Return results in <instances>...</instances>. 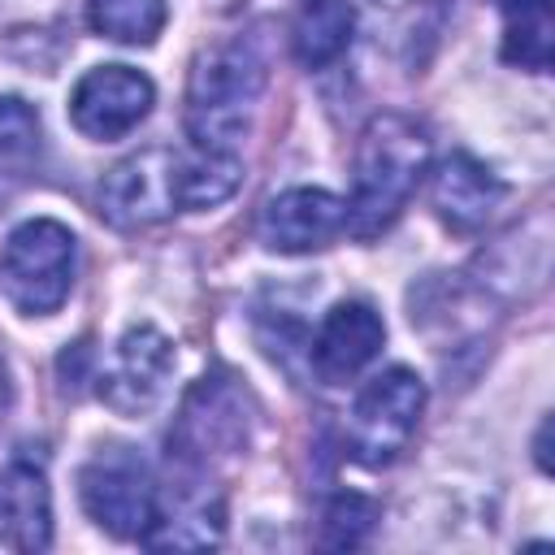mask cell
I'll return each instance as SVG.
<instances>
[{"instance_id": "ffe728a7", "label": "cell", "mask_w": 555, "mask_h": 555, "mask_svg": "<svg viewBox=\"0 0 555 555\" xmlns=\"http://www.w3.org/2000/svg\"><path fill=\"white\" fill-rule=\"evenodd\" d=\"M39 113L17 100V95H0V165L9 169H22L39 156Z\"/></svg>"}, {"instance_id": "6da1fadb", "label": "cell", "mask_w": 555, "mask_h": 555, "mask_svg": "<svg viewBox=\"0 0 555 555\" xmlns=\"http://www.w3.org/2000/svg\"><path fill=\"white\" fill-rule=\"evenodd\" d=\"M429 169V130L408 113H377L360 143L351 165V195L347 204V234L369 243L382 230L395 225V217L408 208L412 191L421 186Z\"/></svg>"}, {"instance_id": "7c38bea8", "label": "cell", "mask_w": 555, "mask_h": 555, "mask_svg": "<svg viewBox=\"0 0 555 555\" xmlns=\"http://www.w3.org/2000/svg\"><path fill=\"white\" fill-rule=\"evenodd\" d=\"M0 542L22 555L52 546V490L43 455L17 451L0 468Z\"/></svg>"}, {"instance_id": "9c48e42d", "label": "cell", "mask_w": 555, "mask_h": 555, "mask_svg": "<svg viewBox=\"0 0 555 555\" xmlns=\"http://www.w3.org/2000/svg\"><path fill=\"white\" fill-rule=\"evenodd\" d=\"M152 104H156V87L147 74L130 65H95L74 82L69 121L78 126V134L95 143H113L126 139L152 113Z\"/></svg>"}, {"instance_id": "30bf717a", "label": "cell", "mask_w": 555, "mask_h": 555, "mask_svg": "<svg viewBox=\"0 0 555 555\" xmlns=\"http://www.w3.org/2000/svg\"><path fill=\"white\" fill-rule=\"evenodd\" d=\"M347 230V204L321 186H291L260 212V243L278 256H308Z\"/></svg>"}, {"instance_id": "5bb4252c", "label": "cell", "mask_w": 555, "mask_h": 555, "mask_svg": "<svg viewBox=\"0 0 555 555\" xmlns=\"http://www.w3.org/2000/svg\"><path fill=\"white\" fill-rule=\"evenodd\" d=\"M507 186L499 173H490L477 156L468 152H451L438 169H434V186H429V199H434V212L442 217V225H451L455 234H473L481 230L494 208L503 204Z\"/></svg>"}, {"instance_id": "9a60e30c", "label": "cell", "mask_w": 555, "mask_h": 555, "mask_svg": "<svg viewBox=\"0 0 555 555\" xmlns=\"http://www.w3.org/2000/svg\"><path fill=\"white\" fill-rule=\"evenodd\" d=\"M238 186H243L238 152H208V147L178 152V208H186V212L217 208Z\"/></svg>"}, {"instance_id": "52a82bcc", "label": "cell", "mask_w": 555, "mask_h": 555, "mask_svg": "<svg viewBox=\"0 0 555 555\" xmlns=\"http://www.w3.org/2000/svg\"><path fill=\"white\" fill-rule=\"evenodd\" d=\"M95 208L117 230H143L178 212V152L173 147H143L117 160L100 191Z\"/></svg>"}, {"instance_id": "7402d4cb", "label": "cell", "mask_w": 555, "mask_h": 555, "mask_svg": "<svg viewBox=\"0 0 555 555\" xmlns=\"http://www.w3.org/2000/svg\"><path fill=\"white\" fill-rule=\"evenodd\" d=\"M9 408V373H4V364H0V412Z\"/></svg>"}, {"instance_id": "2e32d148", "label": "cell", "mask_w": 555, "mask_h": 555, "mask_svg": "<svg viewBox=\"0 0 555 555\" xmlns=\"http://www.w3.org/2000/svg\"><path fill=\"white\" fill-rule=\"evenodd\" d=\"M503 13V61L520 65L529 74H542L551 65V0H499Z\"/></svg>"}, {"instance_id": "e0dca14e", "label": "cell", "mask_w": 555, "mask_h": 555, "mask_svg": "<svg viewBox=\"0 0 555 555\" xmlns=\"http://www.w3.org/2000/svg\"><path fill=\"white\" fill-rule=\"evenodd\" d=\"M347 39H351V9L347 0H308L299 22H295V56L299 65L308 69H321L330 61H338L347 52Z\"/></svg>"}, {"instance_id": "5b68a950", "label": "cell", "mask_w": 555, "mask_h": 555, "mask_svg": "<svg viewBox=\"0 0 555 555\" xmlns=\"http://www.w3.org/2000/svg\"><path fill=\"white\" fill-rule=\"evenodd\" d=\"M247 434H251V403L243 386H234V377L225 373H212L199 377L182 399V412L169 434V460L208 473V464H217L221 455H238L247 447Z\"/></svg>"}, {"instance_id": "3957f363", "label": "cell", "mask_w": 555, "mask_h": 555, "mask_svg": "<svg viewBox=\"0 0 555 555\" xmlns=\"http://www.w3.org/2000/svg\"><path fill=\"white\" fill-rule=\"evenodd\" d=\"M78 238L56 217L22 221L0 251V291L26 317H52L74 286Z\"/></svg>"}, {"instance_id": "7a4b0ae2", "label": "cell", "mask_w": 555, "mask_h": 555, "mask_svg": "<svg viewBox=\"0 0 555 555\" xmlns=\"http://www.w3.org/2000/svg\"><path fill=\"white\" fill-rule=\"evenodd\" d=\"M264 91V56L247 39L208 48L186 82V139L208 152H238Z\"/></svg>"}, {"instance_id": "8992f818", "label": "cell", "mask_w": 555, "mask_h": 555, "mask_svg": "<svg viewBox=\"0 0 555 555\" xmlns=\"http://www.w3.org/2000/svg\"><path fill=\"white\" fill-rule=\"evenodd\" d=\"M78 499H82V512L104 533L121 542H143L160 507V486L139 455H130L126 447H113L91 464H82Z\"/></svg>"}, {"instance_id": "44dd1931", "label": "cell", "mask_w": 555, "mask_h": 555, "mask_svg": "<svg viewBox=\"0 0 555 555\" xmlns=\"http://www.w3.org/2000/svg\"><path fill=\"white\" fill-rule=\"evenodd\" d=\"M546 425H551V421H542V429H538V442H533V447H538L533 455H538V468H542V473H551V464H546Z\"/></svg>"}, {"instance_id": "ac0fdd59", "label": "cell", "mask_w": 555, "mask_h": 555, "mask_svg": "<svg viewBox=\"0 0 555 555\" xmlns=\"http://www.w3.org/2000/svg\"><path fill=\"white\" fill-rule=\"evenodd\" d=\"M165 0H87V22L100 39H113V43H130V48H143V43H156V35L165 30Z\"/></svg>"}, {"instance_id": "ba28073f", "label": "cell", "mask_w": 555, "mask_h": 555, "mask_svg": "<svg viewBox=\"0 0 555 555\" xmlns=\"http://www.w3.org/2000/svg\"><path fill=\"white\" fill-rule=\"evenodd\" d=\"M173 343L156 325H130L95 373V395L117 416H147L169 386Z\"/></svg>"}, {"instance_id": "8fae6325", "label": "cell", "mask_w": 555, "mask_h": 555, "mask_svg": "<svg viewBox=\"0 0 555 555\" xmlns=\"http://www.w3.org/2000/svg\"><path fill=\"white\" fill-rule=\"evenodd\" d=\"M382 343L386 321L377 317V308L364 299H338L308 343V364L325 386H343L382 351Z\"/></svg>"}, {"instance_id": "d6986e66", "label": "cell", "mask_w": 555, "mask_h": 555, "mask_svg": "<svg viewBox=\"0 0 555 555\" xmlns=\"http://www.w3.org/2000/svg\"><path fill=\"white\" fill-rule=\"evenodd\" d=\"M377 516H382V507L369 494L343 490V494H334L325 503V512H321V538L317 542L325 551H351V546H360L373 533Z\"/></svg>"}, {"instance_id": "4fadbf2b", "label": "cell", "mask_w": 555, "mask_h": 555, "mask_svg": "<svg viewBox=\"0 0 555 555\" xmlns=\"http://www.w3.org/2000/svg\"><path fill=\"white\" fill-rule=\"evenodd\" d=\"M186 481L173 486L169 494L160 490V507H156V520L143 538V546L152 551H208L221 542V529H225V507H221V494H212L204 486V473L195 468H182Z\"/></svg>"}, {"instance_id": "277c9868", "label": "cell", "mask_w": 555, "mask_h": 555, "mask_svg": "<svg viewBox=\"0 0 555 555\" xmlns=\"http://www.w3.org/2000/svg\"><path fill=\"white\" fill-rule=\"evenodd\" d=\"M425 412V382L408 364H390L369 377L347 412V455L364 468H390Z\"/></svg>"}]
</instances>
